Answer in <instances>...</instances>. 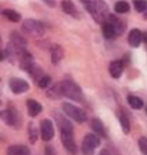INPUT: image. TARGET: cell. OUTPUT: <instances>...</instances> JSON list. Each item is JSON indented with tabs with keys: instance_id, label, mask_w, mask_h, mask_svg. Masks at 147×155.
Segmentation results:
<instances>
[{
	"instance_id": "obj_22",
	"label": "cell",
	"mask_w": 147,
	"mask_h": 155,
	"mask_svg": "<svg viewBox=\"0 0 147 155\" xmlns=\"http://www.w3.org/2000/svg\"><path fill=\"white\" fill-rule=\"evenodd\" d=\"M103 35L107 38V39H112V38H116V32L113 27L109 25L108 22L103 23Z\"/></svg>"
},
{
	"instance_id": "obj_16",
	"label": "cell",
	"mask_w": 147,
	"mask_h": 155,
	"mask_svg": "<svg viewBox=\"0 0 147 155\" xmlns=\"http://www.w3.org/2000/svg\"><path fill=\"white\" fill-rule=\"evenodd\" d=\"M123 71V64L122 61H112L109 64V74L113 78H119Z\"/></svg>"
},
{
	"instance_id": "obj_17",
	"label": "cell",
	"mask_w": 147,
	"mask_h": 155,
	"mask_svg": "<svg viewBox=\"0 0 147 155\" xmlns=\"http://www.w3.org/2000/svg\"><path fill=\"white\" fill-rule=\"evenodd\" d=\"M128 42L132 47H138L142 42V32H140V30L138 28H134L132 31L130 32V35H128Z\"/></svg>"
},
{
	"instance_id": "obj_25",
	"label": "cell",
	"mask_w": 147,
	"mask_h": 155,
	"mask_svg": "<svg viewBox=\"0 0 147 155\" xmlns=\"http://www.w3.org/2000/svg\"><path fill=\"white\" fill-rule=\"evenodd\" d=\"M28 139H30V143H32V144H34L38 139V131H37V128H35L34 123L28 124Z\"/></svg>"
},
{
	"instance_id": "obj_4",
	"label": "cell",
	"mask_w": 147,
	"mask_h": 155,
	"mask_svg": "<svg viewBox=\"0 0 147 155\" xmlns=\"http://www.w3.org/2000/svg\"><path fill=\"white\" fill-rule=\"evenodd\" d=\"M62 109H64V112L66 113L69 117H72L73 120L79 121V123H84L86 120V113L81 108H79V107L73 105V104L64 103L62 104Z\"/></svg>"
},
{
	"instance_id": "obj_23",
	"label": "cell",
	"mask_w": 147,
	"mask_h": 155,
	"mask_svg": "<svg viewBox=\"0 0 147 155\" xmlns=\"http://www.w3.org/2000/svg\"><path fill=\"white\" fill-rule=\"evenodd\" d=\"M62 8H64V11H65L66 14L77 16L76 7H74V3H73V2H69V0H65V2H62Z\"/></svg>"
},
{
	"instance_id": "obj_33",
	"label": "cell",
	"mask_w": 147,
	"mask_h": 155,
	"mask_svg": "<svg viewBox=\"0 0 147 155\" xmlns=\"http://www.w3.org/2000/svg\"><path fill=\"white\" fill-rule=\"evenodd\" d=\"M4 58H5V51L0 49V61H2V59H4Z\"/></svg>"
},
{
	"instance_id": "obj_18",
	"label": "cell",
	"mask_w": 147,
	"mask_h": 155,
	"mask_svg": "<svg viewBox=\"0 0 147 155\" xmlns=\"http://www.w3.org/2000/svg\"><path fill=\"white\" fill-rule=\"evenodd\" d=\"M62 58H64V49L58 45H54L52 47V62L54 65H57Z\"/></svg>"
},
{
	"instance_id": "obj_9",
	"label": "cell",
	"mask_w": 147,
	"mask_h": 155,
	"mask_svg": "<svg viewBox=\"0 0 147 155\" xmlns=\"http://www.w3.org/2000/svg\"><path fill=\"white\" fill-rule=\"evenodd\" d=\"M41 135H42V139L45 142H49L53 139L54 136V126L52 123V120L49 119H45V120L41 121Z\"/></svg>"
},
{
	"instance_id": "obj_3",
	"label": "cell",
	"mask_w": 147,
	"mask_h": 155,
	"mask_svg": "<svg viewBox=\"0 0 147 155\" xmlns=\"http://www.w3.org/2000/svg\"><path fill=\"white\" fill-rule=\"evenodd\" d=\"M61 85V91H62V96L69 97V99L74 100V101H82V92L80 91V88L77 86L74 82L72 81H62L59 82Z\"/></svg>"
},
{
	"instance_id": "obj_19",
	"label": "cell",
	"mask_w": 147,
	"mask_h": 155,
	"mask_svg": "<svg viewBox=\"0 0 147 155\" xmlns=\"http://www.w3.org/2000/svg\"><path fill=\"white\" fill-rule=\"evenodd\" d=\"M57 121H58V126L61 128V132H73V126L70 124V121L62 117L61 115L57 116Z\"/></svg>"
},
{
	"instance_id": "obj_21",
	"label": "cell",
	"mask_w": 147,
	"mask_h": 155,
	"mask_svg": "<svg viewBox=\"0 0 147 155\" xmlns=\"http://www.w3.org/2000/svg\"><path fill=\"white\" fill-rule=\"evenodd\" d=\"M3 15H4V16L10 20V22H14V23H18L20 19H22L20 14L16 12L15 10H11V8H7V10L3 11Z\"/></svg>"
},
{
	"instance_id": "obj_11",
	"label": "cell",
	"mask_w": 147,
	"mask_h": 155,
	"mask_svg": "<svg viewBox=\"0 0 147 155\" xmlns=\"http://www.w3.org/2000/svg\"><path fill=\"white\" fill-rule=\"evenodd\" d=\"M19 61H20V68H22L23 70L28 71V73H31L32 69L35 68L34 58H32V55L30 54L28 51H26V50L19 55Z\"/></svg>"
},
{
	"instance_id": "obj_20",
	"label": "cell",
	"mask_w": 147,
	"mask_h": 155,
	"mask_svg": "<svg viewBox=\"0 0 147 155\" xmlns=\"http://www.w3.org/2000/svg\"><path fill=\"white\" fill-rule=\"evenodd\" d=\"M47 97H49V99H53V100H57V99H59V97H62L61 85L55 84V85L50 86V88L47 89Z\"/></svg>"
},
{
	"instance_id": "obj_7",
	"label": "cell",
	"mask_w": 147,
	"mask_h": 155,
	"mask_svg": "<svg viewBox=\"0 0 147 155\" xmlns=\"http://www.w3.org/2000/svg\"><path fill=\"white\" fill-rule=\"evenodd\" d=\"M0 119H2L5 124H8V126H14V127L19 126V116L11 108L0 111Z\"/></svg>"
},
{
	"instance_id": "obj_31",
	"label": "cell",
	"mask_w": 147,
	"mask_h": 155,
	"mask_svg": "<svg viewBox=\"0 0 147 155\" xmlns=\"http://www.w3.org/2000/svg\"><path fill=\"white\" fill-rule=\"evenodd\" d=\"M100 155H120V154H119L118 150H115L113 147H107V148H104V150L101 151Z\"/></svg>"
},
{
	"instance_id": "obj_35",
	"label": "cell",
	"mask_w": 147,
	"mask_h": 155,
	"mask_svg": "<svg viewBox=\"0 0 147 155\" xmlns=\"http://www.w3.org/2000/svg\"><path fill=\"white\" fill-rule=\"evenodd\" d=\"M46 4H49V5H54V2H46Z\"/></svg>"
},
{
	"instance_id": "obj_28",
	"label": "cell",
	"mask_w": 147,
	"mask_h": 155,
	"mask_svg": "<svg viewBox=\"0 0 147 155\" xmlns=\"http://www.w3.org/2000/svg\"><path fill=\"white\" fill-rule=\"evenodd\" d=\"M50 82H52V78H50L49 76H43L42 78L38 80V86L42 89H45V88H47V86L50 85Z\"/></svg>"
},
{
	"instance_id": "obj_26",
	"label": "cell",
	"mask_w": 147,
	"mask_h": 155,
	"mask_svg": "<svg viewBox=\"0 0 147 155\" xmlns=\"http://www.w3.org/2000/svg\"><path fill=\"white\" fill-rule=\"evenodd\" d=\"M119 121H120V126H122V130L124 134H128L130 132V120L125 115H119Z\"/></svg>"
},
{
	"instance_id": "obj_38",
	"label": "cell",
	"mask_w": 147,
	"mask_h": 155,
	"mask_svg": "<svg viewBox=\"0 0 147 155\" xmlns=\"http://www.w3.org/2000/svg\"><path fill=\"white\" fill-rule=\"evenodd\" d=\"M146 112H147V107H146Z\"/></svg>"
},
{
	"instance_id": "obj_12",
	"label": "cell",
	"mask_w": 147,
	"mask_h": 155,
	"mask_svg": "<svg viewBox=\"0 0 147 155\" xmlns=\"http://www.w3.org/2000/svg\"><path fill=\"white\" fill-rule=\"evenodd\" d=\"M105 22H108L113 27V30H115V32H116V37L120 35L123 32V30H124V23H123L120 19H118L116 16H113V15H108Z\"/></svg>"
},
{
	"instance_id": "obj_30",
	"label": "cell",
	"mask_w": 147,
	"mask_h": 155,
	"mask_svg": "<svg viewBox=\"0 0 147 155\" xmlns=\"http://www.w3.org/2000/svg\"><path fill=\"white\" fill-rule=\"evenodd\" d=\"M139 148L145 155H147V139L146 138H140L139 139Z\"/></svg>"
},
{
	"instance_id": "obj_39",
	"label": "cell",
	"mask_w": 147,
	"mask_h": 155,
	"mask_svg": "<svg viewBox=\"0 0 147 155\" xmlns=\"http://www.w3.org/2000/svg\"><path fill=\"white\" fill-rule=\"evenodd\" d=\"M0 105H2V101H0Z\"/></svg>"
},
{
	"instance_id": "obj_32",
	"label": "cell",
	"mask_w": 147,
	"mask_h": 155,
	"mask_svg": "<svg viewBox=\"0 0 147 155\" xmlns=\"http://www.w3.org/2000/svg\"><path fill=\"white\" fill-rule=\"evenodd\" d=\"M45 155H55V150H54L52 146H47L45 148Z\"/></svg>"
},
{
	"instance_id": "obj_10",
	"label": "cell",
	"mask_w": 147,
	"mask_h": 155,
	"mask_svg": "<svg viewBox=\"0 0 147 155\" xmlns=\"http://www.w3.org/2000/svg\"><path fill=\"white\" fill-rule=\"evenodd\" d=\"M28 88H30L28 82L25 81V80H22V78H12L10 81V89L15 94L25 93V92L28 91Z\"/></svg>"
},
{
	"instance_id": "obj_36",
	"label": "cell",
	"mask_w": 147,
	"mask_h": 155,
	"mask_svg": "<svg viewBox=\"0 0 147 155\" xmlns=\"http://www.w3.org/2000/svg\"><path fill=\"white\" fill-rule=\"evenodd\" d=\"M145 16L147 18V8H146V11H145Z\"/></svg>"
},
{
	"instance_id": "obj_37",
	"label": "cell",
	"mask_w": 147,
	"mask_h": 155,
	"mask_svg": "<svg viewBox=\"0 0 147 155\" xmlns=\"http://www.w3.org/2000/svg\"><path fill=\"white\" fill-rule=\"evenodd\" d=\"M0 47H2V38H0Z\"/></svg>"
},
{
	"instance_id": "obj_15",
	"label": "cell",
	"mask_w": 147,
	"mask_h": 155,
	"mask_svg": "<svg viewBox=\"0 0 147 155\" xmlns=\"http://www.w3.org/2000/svg\"><path fill=\"white\" fill-rule=\"evenodd\" d=\"M7 155H30V150L26 146L15 144V146H10L8 147Z\"/></svg>"
},
{
	"instance_id": "obj_14",
	"label": "cell",
	"mask_w": 147,
	"mask_h": 155,
	"mask_svg": "<svg viewBox=\"0 0 147 155\" xmlns=\"http://www.w3.org/2000/svg\"><path fill=\"white\" fill-rule=\"evenodd\" d=\"M27 111H28L30 116H37L42 112V104L38 103L37 100H28L27 101Z\"/></svg>"
},
{
	"instance_id": "obj_8",
	"label": "cell",
	"mask_w": 147,
	"mask_h": 155,
	"mask_svg": "<svg viewBox=\"0 0 147 155\" xmlns=\"http://www.w3.org/2000/svg\"><path fill=\"white\" fill-rule=\"evenodd\" d=\"M61 140L64 147L68 150V153H70L72 155L77 153V144L74 142L73 132H61Z\"/></svg>"
},
{
	"instance_id": "obj_34",
	"label": "cell",
	"mask_w": 147,
	"mask_h": 155,
	"mask_svg": "<svg viewBox=\"0 0 147 155\" xmlns=\"http://www.w3.org/2000/svg\"><path fill=\"white\" fill-rule=\"evenodd\" d=\"M142 39H145V42L147 43V32H146L145 35H142Z\"/></svg>"
},
{
	"instance_id": "obj_2",
	"label": "cell",
	"mask_w": 147,
	"mask_h": 155,
	"mask_svg": "<svg viewBox=\"0 0 147 155\" xmlns=\"http://www.w3.org/2000/svg\"><path fill=\"white\" fill-rule=\"evenodd\" d=\"M22 30L27 35L34 38L42 37L45 34V26L42 25L39 20H35V19H26L22 25Z\"/></svg>"
},
{
	"instance_id": "obj_1",
	"label": "cell",
	"mask_w": 147,
	"mask_h": 155,
	"mask_svg": "<svg viewBox=\"0 0 147 155\" xmlns=\"http://www.w3.org/2000/svg\"><path fill=\"white\" fill-rule=\"evenodd\" d=\"M84 5L88 8V11L92 14L96 22L104 23L108 16L107 14V5L103 2H84Z\"/></svg>"
},
{
	"instance_id": "obj_24",
	"label": "cell",
	"mask_w": 147,
	"mask_h": 155,
	"mask_svg": "<svg viewBox=\"0 0 147 155\" xmlns=\"http://www.w3.org/2000/svg\"><path fill=\"white\" fill-rule=\"evenodd\" d=\"M127 101H128V104H130V105L134 109L143 108V101L140 100L139 97H136V96H128L127 97Z\"/></svg>"
},
{
	"instance_id": "obj_29",
	"label": "cell",
	"mask_w": 147,
	"mask_h": 155,
	"mask_svg": "<svg viewBox=\"0 0 147 155\" xmlns=\"http://www.w3.org/2000/svg\"><path fill=\"white\" fill-rule=\"evenodd\" d=\"M134 7L138 12H143L147 8V3L146 2H134Z\"/></svg>"
},
{
	"instance_id": "obj_27",
	"label": "cell",
	"mask_w": 147,
	"mask_h": 155,
	"mask_svg": "<svg viewBox=\"0 0 147 155\" xmlns=\"http://www.w3.org/2000/svg\"><path fill=\"white\" fill-rule=\"evenodd\" d=\"M130 10V4L127 2H118L115 4V11L118 14H125Z\"/></svg>"
},
{
	"instance_id": "obj_13",
	"label": "cell",
	"mask_w": 147,
	"mask_h": 155,
	"mask_svg": "<svg viewBox=\"0 0 147 155\" xmlns=\"http://www.w3.org/2000/svg\"><path fill=\"white\" fill-rule=\"evenodd\" d=\"M89 124H91V128L95 131L96 134H99V135L103 136V138H107V131H105V128H104V124L101 123L97 117L91 119V123Z\"/></svg>"
},
{
	"instance_id": "obj_5",
	"label": "cell",
	"mask_w": 147,
	"mask_h": 155,
	"mask_svg": "<svg viewBox=\"0 0 147 155\" xmlns=\"http://www.w3.org/2000/svg\"><path fill=\"white\" fill-rule=\"evenodd\" d=\"M10 41H11L10 46L12 47V54H16L18 57H19L26 50V45H27L26 39L23 38V35L19 34V32L12 31L11 35H10Z\"/></svg>"
},
{
	"instance_id": "obj_6",
	"label": "cell",
	"mask_w": 147,
	"mask_h": 155,
	"mask_svg": "<svg viewBox=\"0 0 147 155\" xmlns=\"http://www.w3.org/2000/svg\"><path fill=\"white\" fill-rule=\"evenodd\" d=\"M100 144V138L95 134H88V135L84 138L82 146H81V150H82L84 155H92L95 153V148Z\"/></svg>"
}]
</instances>
